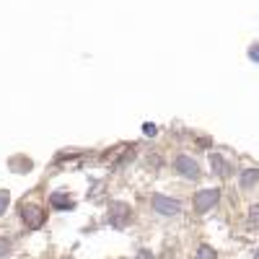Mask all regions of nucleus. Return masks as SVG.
Returning a JSON list of instances; mask_svg holds the SVG:
<instances>
[{
    "label": "nucleus",
    "instance_id": "dca6fc26",
    "mask_svg": "<svg viewBox=\"0 0 259 259\" xmlns=\"http://www.w3.org/2000/svg\"><path fill=\"white\" fill-rule=\"evenodd\" d=\"M254 259H259V249H256V254H254Z\"/></svg>",
    "mask_w": 259,
    "mask_h": 259
},
{
    "label": "nucleus",
    "instance_id": "0eeeda50",
    "mask_svg": "<svg viewBox=\"0 0 259 259\" xmlns=\"http://www.w3.org/2000/svg\"><path fill=\"white\" fill-rule=\"evenodd\" d=\"M256 182H259V168H246L244 174H241V179H239V184H241L244 189H251Z\"/></svg>",
    "mask_w": 259,
    "mask_h": 259
},
{
    "label": "nucleus",
    "instance_id": "20e7f679",
    "mask_svg": "<svg viewBox=\"0 0 259 259\" xmlns=\"http://www.w3.org/2000/svg\"><path fill=\"white\" fill-rule=\"evenodd\" d=\"M174 166H177L179 174L187 177V179H197V177H200V166H197V161L189 158V156H177Z\"/></svg>",
    "mask_w": 259,
    "mask_h": 259
},
{
    "label": "nucleus",
    "instance_id": "f03ea898",
    "mask_svg": "<svg viewBox=\"0 0 259 259\" xmlns=\"http://www.w3.org/2000/svg\"><path fill=\"white\" fill-rule=\"evenodd\" d=\"M150 205H153V210L158 215H179L182 212V202L174 197H163V194H153Z\"/></svg>",
    "mask_w": 259,
    "mask_h": 259
},
{
    "label": "nucleus",
    "instance_id": "39448f33",
    "mask_svg": "<svg viewBox=\"0 0 259 259\" xmlns=\"http://www.w3.org/2000/svg\"><path fill=\"white\" fill-rule=\"evenodd\" d=\"M127 218H130V207L122 205V202H114V205L109 207V215H106V221H109L114 228H122Z\"/></svg>",
    "mask_w": 259,
    "mask_h": 259
},
{
    "label": "nucleus",
    "instance_id": "4468645a",
    "mask_svg": "<svg viewBox=\"0 0 259 259\" xmlns=\"http://www.w3.org/2000/svg\"><path fill=\"white\" fill-rule=\"evenodd\" d=\"M135 259H153V254H150L148 249H140V251L135 254Z\"/></svg>",
    "mask_w": 259,
    "mask_h": 259
},
{
    "label": "nucleus",
    "instance_id": "2eb2a0df",
    "mask_svg": "<svg viewBox=\"0 0 259 259\" xmlns=\"http://www.w3.org/2000/svg\"><path fill=\"white\" fill-rule=\"evenodd\" d=\"M143 133H145V135H150V138H153V135H156V127H153V124L148 122V124L143 127Z\"/></svg>",
    "mask_w": 259,
    "mask_h": 259
},
{
    "label": "nucleus",
    "instance_id": "f257e3e1",
    "mask_svg": "<svg viewBox=\"0 0 259 259\" xmlns=\"http://www.w3.org/2000/svg\"><path fill=\"white\" fill-rule=\"evenodd\" d=\"M221 200V189H200L197 194H194V207H197V212H207L212 210L215 205H218Z\"/></svg>",
    "mask_w": 259,
    "mask_h": 259
},
{
    "label": "nucleus",
    "instance_id": "423d86ee",
    "mask_svg": "<svg viewBox=\"0 0 259 259\" xmlns=\"http://www.w3.org/2000/svg\"><path fill=\"white\" fill-rule=\"evenodd\" d=\"M50 205H52V207H57V210H73V207H75V202L68 197V194H62V192L50 194Z\"/></svg>",
    "mask_w": 259,
    "mask_h": 259
},
{
    "label": "nucleus",
    "instance_id": "6e6552de",
    "mask_svg": "<svg viewBox=\"0 0 259 259\" xmlns=\"http://www.w3.org/2000/svg\"><path fill=\"white\" fill-rule=\"evenodd\" d=\"M246 226L251 231H259V205H251L249 207V215H246Z\"/></svg>",
    "mask_w": 259,
    "mask_h": 259
},
{
    "label": "nucleus",
    "instance_id": "7ed1b4c3",
    "mask_svg": "<svg viewBox=\"0 0 259 259\" xmlns=\"http://www.w3.org/2000/svg\"><path fill=\"white\" fill-rule=\"evenodd\" d=\"M18 212H21V221L26 223V228H41V223H45V210L39 205H21Z\"/></svg>",
    "mask_w": 259,
    "mask_h": 259
},
{
    "label": "nucleus",
    "instance_id": "1a4fd4ad",
    "mask_svg": "<svg viewBox=\"0 0 259 259\" xmlns=\"http://www.w3.org/2000/svg\"><path fill=\"white\" fill-rule=\"evenodd\" d=\"M210 161H212V168H215V174H226V161L218 156V153H212L210 156Z\"/></svg>",
    "mask_w": 259,
    "mask_h": 259
},
{
    "label": "nucleus",
    "instance_id": "f8f14e48",
    "mask_svg": "<svg viewBox=\"0 0 259 259\" xmlns=\"http://www.w3.org/2000/svg\"><path fill=\"white\" fill-rule=\"evenodd\" d=\"M11 254V241L8 239H0V259H6Z\"/></svg>",
    "mask_w": 259,
    "mask_h": 259
},
{
    "label": "nucleus",
    "instance_id": "ddd939ff",
    "mask_svg": "<svg viewBox=\"0 0 259 259\" xmlns=\"http://www.w3.org/2000/svg\"><path fill=\"white\" fill-rule=\"evenodd\" d=\"M249 60L251 62H259V41H254V45L249 47Z\"/></svg>",
    "mask_w": 259,
    "mask_h": 259
},
{
    "label": "nucleus",
    "instance_id": "9b49d317",
    "mask_svg": "<svg viewBox=\"0 0 259 259\" xmlns=\"http://www.w3.org/2000/svg\"><path fill=\"white\" fill-rule=\"evenodd\" d=\"M8 200H11V194H8V189H0V215L6 212V207H8Z\"/></svg>",
    "mask_w": 259,
    "mask_h": 259
},
{
    "label": "nucleus",
    "instance_id": "9d476101",
    "mask_svg": "<svg viewBox=\"0 0 259 259\" xmlns=\"http://www.w3.org/2000/svg\"><path fill=\"white\" fill-rule=\"evenodd\" d=\"M194 259H215V249H212V246H200Z\"/></svg>",
    "mask_w": 259,
    "mask_h": 259
}]
</instances>
